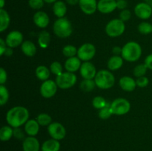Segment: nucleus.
<instances>
[{"instance_id": "obj_32", "label": "nucleus", "mask_w": 152, "mask_h": 151, "mask_svg": "<svg viewBox=\"0 0 152 151\" xmlns=\"http://www.w3.org/2000/svg\"><path fill=\"white\" fill-rule=\"evenodd\" d=\"M137 30L142 35H148L152 33V25L149 22H142L139 24Z\"/></svg>"}, {"instance_id": "obj_10", "label": "nucleus", "mask_w": 152, "mask_h": 151, "mask_svg": "<svg viewBox=\"0 0 152 151\" xmlns=\"http://www.w3.org/2000/svg\"><path fill=\"white\" fill-rule=\"evenodd\" d=\"M57 89L58 86L56 81L48 79L42 83L41 86H40L39 92L42 97L45 98V99H50V98H52L55 96V94L57 92Z\"/></svg>"}, {"instance_id": "obj_34", "label": "nucleus", "mask_w": 152, "mask_h": 151, "mask_svg": "<svg viewBox=\"0 0 152 151\" xmlns=\"http://www.w3.org/2000/svg\"><path fill=\"white\" fill-rule=\"evenodd\" d=\"M113 115L112 110L111 108V104L108 103L105 107L102 109L99 110V113H98V115L101 119H108L109 118L111 115Z\"/></svg>"}, {"instance_id": "obj_28", "label": "nucleus", "mask_w": 152, "mask_h": 151, "mask_svg": "<svg viewBox=\"0 0 152 151\" xmlns=\"http://www.w3.org/2000/svg\"><path fill=\"white\" fill-rule=\"evenodd\" d=\"M13 136V128L10 125L3 126L0 130V139L1 142H7Z\"/></svg>"}, {"instance_id": "obj_16", "label": "nucleus", "mask_w": 152, "mask_h": 151, "mask_svg": "<svg viewBox=\"0 0 152 151\" xmlns=\"http://www.w3.org/2000/svg\"><path fill=\"white\" fill-rule=\"evenodd\" d=\"M40 143L35 136H28L22 142L23 151H39Z\"/></svg>"}, {"instance_id": "obj_8", "label": "nucleus", "mask_w": 152, "mask_h": 151, "mask_svg": "<svg viewBox=\"0 0 152 151\" xmlns=\"http://www.w3.org/2000/svg\"><path fill=\"white\" fill-rule=\"evenodd\" d=\"M96 55V47L91 43H85L78 48L77 57L83 62H90Z\"/></svg>"}, {"instance_id": "obj_6", "label": "nucleus", "mask_w": 152, "mask_h": 151, "mask_svg": "<svg viewBox=\"0 0 152 151\" xmlns=\"http://www.w3.org/2000/svg\"><path fill=\"white\" fill-rule=\"evenodd\" d=\"M77 81V77L74 74V73L68 72V71L63 72L60 75L57 76L55 80L58 87L62 90L71 88L75 85Z\"/></svg>"}, {"instance_id": "obj_52", "label": "nucleus", "mask_w": 152, "mask_h": 151, "mask_svg": "<svg viewBox=\"0 0 152 151\" xmlns=\"http://www.w3.org/2000/svg\"><path fill=\"white\" fill-rule=\"evenodd\" d=\"M116 1H118V0H116Z\"/></svg>"}, {"instance_id": "obj_33", "label": "nucleus", "mask_w": 152, "mask_h": 151, "mask_svg": "<svg viewBox=\"0 0 152 151\" xmlns=\"http://www.w3.org/2000/svg\"><path fill=\"white\" fill-rule=\"evenodd\" d=\"M9 92L4 84H0V105L4 106L9 99Z\"/></svg>"}, {"instance_id": "obj_37", "label": "nucleus", "mask_w": 152, "mask_h": 151, "mask_svg": "<svg viewBox=\"0 0 152 151\" xmlns=\"http://www.w3.org/2000/svg\"><path fill=\"white\" fill-rule=\"evenodd\" d=\"M50 72L53 74H54L55 76H59L61 73H63V68H62V65L59 62L57 61H55V62H52L50 65Z\"/></svg>"}, {"instance_id": "obj_29", "label": "nucleus", "mask_w": 152, "mask_h": 151, "mask_svg": "<svg viewBox=\"0 0 152 151\" xmlns=\"http://www.w3.org/2000/svg\"><path fill=\"white\" fill-rule=\"evenodd\" d=\"M95 87L96 84L94 79H83L80 84V89L86 93L92 91Z\"/></svg>"}, {"instance_id": "obj_48", "label": "nucleus", "mask_w": 152, "mask_h": 151, "mask_svg": "<svg viewBox=\"0 0 152 151\" xmlns=\"http://www.w3.org/2000/svg\"><path fill=\"white\" fill-rule=\"evenodd\" d=\"M65 1H66L67 4H68L69 5L74 6L77 4H79V1H80V0H65Z\"/></svg>"}, {"instance_id": "obj_25", "label": "nucleus", "mask_w": 152, "mask_h": 151, "mask_svg": "<svg viewBox=\"0 0 152 151\" xmlns=\"http://www.w3.org/2000/svg\"><path fill=\"white\" fill-rule=\"evenodd\" d=\"M10 18L7 10L4 8L0 9V32L6 30L10 25Z\"/></svg>"}, {"instance_id": "obj_1", "label": "nucleus", "mask_w": 152, "mask_h": 151, "mask_svg": "<svg viewBox=\"0 0 152 151\" xmlns=\"http://www.w3.org/2000/svg\"><path fill=\"white\" fill-rule=\"evenodd\" d=\"M28 110L23 106H16L10 108L6 114V121L13 128L20 127L29 120Z\"/></svg>"}, {"instance_id": "obj_38", "label": "nucleus", "mask_w": 152, "mask_h": 151, "mask_svg": "<svg viewBox=\"0 0 152 151\" xmlns=\"http://www.w3.org/2000/svg\"><path fill=\"white\" fill-rule=\"evenodd\" d=\"M44 4V0H28V4L30 7L34 10H40L43 7Z\"/></svg>"}, {"instance_id": "obj_30", "label": "nucleus", "mask_w": 152, "mask_h": 151, "mask_svg": "<svg viewBox=\"0 0 152 151\" xmlns=\"http://www.w3.org/2000/svg\"><path fill=\"white\" fill-rule=\"evenodd\" d=\"M36 119L40 126H49L52 123L51 116L48 113L39 114Z\"/></svg>"}, {"instance_id": "obj_17", "label": "nucleus", "mask_w": 152, "mask_h": 151, "mask_svg": "<svg viewBox=\"0 0 152 151\" xmlns=\"http://www.w3.org/2000/svg\"><path fill=\"white\" fill-rule=\"evenodd\" d=\"M96 0H80L79 6L82 11L86 15H92L97 10Z\"/></svg>"}, {"instance_id": "obj_9", "label": "nucleus", "mask_w": 152, "mask_h": 151, "mask_svg": "<svg viewBox=\"0 0 152 151\" xmlns=\"http://www.w3.org/2000/svg\"><path fill=\"white\" fill-rule=\"evenodd\" d=\"M48 133L51 139L60 141L66 136V129L59 122H52L48 126Z\"/></svg>"}, {"instance_id": "obj_22", "label": "nucleus", "mask_w": 152, "mask_h": 151, "mask_svg": "<svg viewBox=\"0 0 152 151\" xmlns=\"http://www.w3.org/2000/svg\"><path fill=\"white\" fill-rule=\"evenodd\" d=\"M123 60L121 56H113L108 59L107 67L111 71H116L120 69L123 65Z\"/></svg>"}, {"instance_id": "obj_26", "label": "nucleus", "mask_w": 152, "mask_h": 151, "mask_svg": "<svg viewBox=\"0 0 152 151\" xmlns=\"http://www.w3.org/2000/svg\"><path fill=\"white\" fill-rule=\"evenodd\" d=\"M37 41L40 47L43 49L47 48L50 42V34L46 30H42L39 34Z\"/></svg>"}, {"instance_id": "obj_46", "label": "nucleus", "mask_w": 152, "mask_h": 151, "mask_svg": "<svg viewBox=\"0 0 152 151\" xmlns=\"http://www.w3.org/2000/svg\"><path fill=\"white\" fill-rule=\"evenodd\" d=\"M112 53L114 56H120L122 54V47L115 46L112 48Z\"/></svg>"}, {"instance_id": "obj_12", "label": "nucleus", "mask_w": 152, "mask_h": 151, "mask_svg": "<svg viewBox=\"0 0 152 151\" xmlns=\"http://www.w3.org/2000/svg\"><path fill=\"white\" fill-rule=\"evenodd\" d=\"M134 13L139 19L146 20L152 16V7L145 2L138 3L134 7Z\"/></svg>"}, {"instance_id": "obj_5", "label": "nucleus", "mask_w": 152, "mask_h": 151, "mask_svg": "<svg viewBox=\"0 0 152 151\" xmlns=\"http://www.w3.org/2000/svg\"><path fill=\"white\" fill-rule=\"evenodd\" d=\"M126 30V25L120 19H114L109 21L105 26V33L107 35L112 38L120 36L123 35Z\"/></svg>"}, {"instance_id": "obj_18", "label": "nucleus", "mask_w": 152, "mask_h": 151, "mask_svg": "<svg viewBox=\"0 0 152 151\" xmlns=\"http://www.w3.org/2000/svg\"><path fill=\"white\" fill-rule=\"evenodd\" d=\"M119 84L122 90L126 92L134 91L137 87L136 80L134 79L132 77L128 76H125L120 78V81H119Z\"/></svg>"}, {"instance_id": "obj_43", "label": "nucleus", "mask_w": 152, "mask_h": 151, "mask_svg": "<svg viewBox=\"0 0 152 151\" xmlns=\"http://www.w3.org/2000/svg\"><path fill=\"white\" fill-rule=\"evenodd\" d=\"M128 2L126 0H118L117 1V7L119 10H125L127 9Z\"/></svg>"}, {"instance_id": "obj_45", "label": "nucleus", "mask_w": 152, "mask_h": 151, "mask_svg": "<svg viewBox=\"0 0 152 151\" xmlns=\"http://www.w3.org/2000/svg\"><path fill=\"white\" fill-rule=\"evenodd\" d=\"M144 64L146 65L148 69L151 70H152V54H150L146 56V58L145 59Z\"/></svg>"}, {"instance_id": "obj_19", "label": "nucleus", "mask_w": 152, "mask_h": 151, "mask_svg": "<svg viewBox=\"0 0 152 151\" xmlns=\"http://www.w3.org/2000/svg\"><path fill=\"white\" fill-rule=\"evenodd\" d=\"M81 65V60L77 56H74V57L68 58L66 59L64 67L68 72L75 73L80 69Z\"/></svg>"}, {"instance_id": "obj_23", "label": "nucleus", "mask_w": 152, "mask_h": 151, "mask_svg": "<svg viewBox=\"0 0 152 151\" xmlns=\"http://www.w3.org/2000/svg\"><path fill=\"white\" fill-rule=\"evenodd\" d=\"M60 143L59 141L56 139H50L45 141L41 147L42 151H59L60 150Z\"/></svg>"}, {"instance_id": "obj_42", "label": "nucleus", "mask_w": 152, "mask_h": 151, "mask_svg": "<svg viewBox=\"0 0 152 151\" xmlns=\"http://www.w3.org/2000/svg\"><path fill=\"white\" fill-rule=\"evenodd\" d=\"M7 74L3 68H0V84H4L7 81Z\"/></svg>"}, {"instance_id": "obj_15", "label": "nucleus", "mask_w": 152, "mask_h": 151, "mask_svg": "<svg viewBox=\"0 0 152 151\" xmlns=\"http://www.w3.org/2000/svg\"><path fill=\"white\" fill-rule=\"evenodd\" d=\"M33 21H34V23L35 24L36 26H37L38 28H45L49 25L50 18H49L48 13H46L45 11L38 10L34 13Z\"/></svg>"}, {"instance_id": "obj_31", "label": "nucleus", "mask_w": 152, "mask_h": 151, "mask_svg": "<svg viewBox=\"0 0 152 151\" xmlns=\"http://www.w3.org/2000/svg\"><path fill=\"white\" fill-rule=\"evenodd\" d=\"M77 51H78V49L75 46L71 45V44H68L62 48V54L67 58L76 56V55H77Z\"/></svg>"}, {"instance_id": "obj_27", "label": "nucleus", "mask_w": 152, "mask_h": 151, "mask_svg": "<svg viewBox=\"0 0 152 151\" xmlns=\"http://www.w3.org/2000/svg\"><path fill=\"white\" fill-rule=\"evenodd\" d=\"M50 68H48L45 65H39L35 71L36 76L41 81H45L48 80L50 75Z\"/></svg>"}, {"instance_id": "obj_53", "label": "nucleus", "mask_w": 152, "mask_h": 151, "mask_svg": "<svg viewBox=\"0 0 152 151\" xmlns=\"http://www.w3.org/2000/svg\"></svg>"}, {"instance_id": "obj_14", "label": "nucleus", "mask_w": 152, "mask_h": 151, "mask_svg": "<svg viewBox=\"0 0 152 151\" xmlns=\"http://www.w3.org/2000/svg\"><path fill=\"white\" fill-rule=\"evenodd\" d=\"M117 8L116 0H99L97 3V10L103 14L112 13Z\"/></svg>"}, {"instance_id": "obj_13", "label": "nucleus", "mask_w": 152, "mask_h": 151, "mask_svg": "<svg viewBox=\"0 0 152 151\" xmlns=\"http://www.w3.org/2000/svg\"><path fill=\"white\" fill-rule=\"evenodd\" d=\"M80 73L83 79H94L97 72L91 62H84L80 67Z\"/></svg>"}, {"instance_id": "obj_36", "label": "nucleus", "mask_w": 152, "mask_h": 151, "mask_svg": "<svg viewBox=\"0 0 152 151\" xmlns=\"http://www.w3.org/2000/svg\"><path fill=\"white\" fill-rule=\"evenodd\" d=\"M147 70H148V68H147L146 65L145 64H140V65H138L134 68L133 73L134 75V76H136L137 78L141 76H144L146 74Z\"/></svg>"}, {"instance_id": "obj_49", "label": "nucleus", "mask_w": 152, "mask_h": 151, "mask_svg": "<svg viewBox=\"0 0 152 151\" xmlns=\"http://www.w3.org/2000/svg\"><path fill=\"white\" fill-rule=\"evenodd\" d=\"M5 4V0H0V9L4 8Z\"/></svg>"}, {"instance_id": "obj_41", "label": "nucleus", "mask_w": 152, "mask_h": 151, "mask_svg": "<svg viewBox=\"0 0 152 151\" xmlns=\"http://www.w3.org/2000/svg\"><path fill=\"white\" fill-rule=\"evenodd\" d=\"M13 136L19 140H24L25 139V133L20 127L13 128Z\"/></svg>"}, {"instance_id": "obj_21", "label": "nucleus", "mask_w": 152, "mask_h": 151, "mask_svg": "<svg viewBox=\"0 0 152 151\" xmlns=\"http://www.w3.org/2000/svg\"><path fill=\"white\" fill-rule=\"evenodd\" d=\"M21 50L22 53L28 57H33L37 53V47L33 41L30 40L24 41L21 45Z\"/></svg>"}, {"instance_id": "obj_51", "label": "nucleus", "mask_w": 152, "mask_h": 151, "mask_svg": "<svg viewBox=\"0 0 152 151\" xmlns=\"http://www.w3.org/2000/svg\"><path fill=\"white\" fill-rule=\"evenodd\" d=\"M145 2L147 3L148 4H149V5L152 7V0H145Z\"/></svg>"}, {"instance_id": "obj_2", "label": "nucleus", "mask_w": 152, "mask_h": 151, "mask_svg": "<svg viewBox=\"0 0 152 151\" xmlns=\"http://www.w3.org/2000/svg\"><path fill=\"white\" fill-rule=\"evenodd\" d=\"M142 47L136 41H129L122 47L121 56L124 60L134 62L139 60L142 56Z\"/></svg>"}, {"instance_id": "obj_7", "label": "nucleus", "mask_w": 152, "mask_h": 151, "mask_svg": "<svg viewBox=\"0 0 152 151\" xmlns=\"http://www.w3.org/2000/svg\"><path fill=\"white\" fill-rule=\"evenodd\" d=\"M111 108L114 115H126L130 111L131 103L124 98H117L111 103Z\"/></svg>"}, {"instance_id": "obj_20", "label": "nucleus", "mask_w": 152, "mask_h": 151, "mask_svg": "<svg viewBox=\"0 0 152 151\" xmlns=\"http://www.w3.org/2000/svg\"><path fill=\"white\" fill-rule=\"evenodd\" d=\"M39 126L37 119H29L25 124L24 130L28 136H36L39 131Z\"/></svg>"}, {"instance_id": "obj_47", "label": "nucleus", "mask_w": 152, "mask_h": 151, "mask_svg": "<svg viewBox=\"0 0 152 151\" xmlns=\"http://www.w3.org/2000/svg\"><path fill=\"white\" fill-rule=\"evenodd\" d=\"M6 56H10L13 55V48H11V47H7V49L5 50V51H4V54Z\"/></svg>"}, {"instance_id": "obj_39", "label": "nucleus", "mask_w": 152, "mask_h": 151, "mask_svg": "<svg viewBox=\"0 0 152 151\" xmlns=\"http://www.w3.org/2000/svg\"><path fill=\"white\" fill-rule=\"evenodd\" d=\"M136 83L137 86H138L139 87H145L149 84V79L146 76H144L138 77L136 79Z\"/></svg>"}, {"instance_id": "obj_40", "label": "nucleus", "mask_w": 152, "mask_h": 151, "mask_svg": "<svg viewBox=\"0 0 152 151\" xmlns=\"http://www.w3.org/2000/svg\"><path fill=\"white\" fill-rule=\"evenodd\" d=\"M132 17V13L129 9H125L121 10L120 13V19H121L123 22H127Z\"/></svg>"}, {"instance_id": "obj_11", "label": "nucleus", "mask_w": 152, "mask_h": 151, "mask_svg": "<svg viewBox=\"0 0 152 151\" xmlns=\"http://www.w3.org/2000/svg\"><path fill=\"white\" fill-rule=\"evenodd\" d=\"M23 35L20 31L13 30L10 31L7 35L5 38L6 44L7 47L15 48L19 45H22L24 41Z\"/></svg>"}, {"instance_id": "obj_24", "label": "nucleus", "mask_w": 152, "mask_h": 151, "mask_svg": "<svg viewBox=\"0 0 152 151\" xmlns=\"http://www.w3.org/2000/svg\"><path fill=\"white\" fill-rule=\"evenodd\" d=\"M53 12L57 18L65 17L67 13L66 4L63 1L58 0L56 2L53 3Z\"/></svg>"}, {"instance_id": "obj_35", "label": "nucleus", "mask_w": 152, "mask_h": 151, "mask_svg": "<svg viewBox=\"0 0 152 151\" xmlns=\"http://www.w3.org/2000/svg\"><path fill=\"white\" fill-rule=\"evenodd\" d=\"M107 104H108V102L102 96H96V97L94 98L93 101H92L93 107L98 110H101L103 107H105L107 105Z\"/></svg>"}, {"instance_id": "obj_44", "label": "nucleus", "mask_w": 152, "mask_h": 151, "mask_svg": "<svg viewBox=\"0 0 152 151\" xmlns=\"http://www.w3.org/2000/svg\"><path fill=\"white\" fill-rule=\"evenodd\" d=\"M7 45L6 44L5 40H4L3 38H0V56H4V51L7 49Z\"/></svg>"}, {"instance_id": "obj_3", "label": "nucleus", "mask_w": 152, "mask_h": 151, "mask_svg": "<svg viewBox=\"0 0 152 151\" xmlns=\"http://www.w3.org/2000/svg\"><path fill=\"white\" fill-rule=\"evenodd\" d=\"M96 86L102 90H108L111 88L115 84V77L111 70H101L96 73L94 78Z\"/></svg>"}, {"instance_id": "obj_50", "label": "nucleus", "mask_w": 152, "mask_h": 151, "mask_svg": "<svg viewBox=\"0 0 152 151\" xmlns=\"http://www.w3.org/2000/svg\"><path fill=\"white\" fill-rule=\"evenodd\" d=\"M58 0H44V1L45 3H48V4H52V3L56 2Z\"/></svg>"}, {"instance_id": "obj_4", "label": "nucleus", "mask_w": 152, "mask_h": 151, "mask_svg": "<svg viewBox=\"0 0 152 151\" xmlns=\"http://www.w3.org/2000/svg\"><path fill=\"white\" fill-rule=\"evenodd\" d=\"M53 31L55 35L59 38H68L73 32L71 22L65 17L58 18L53 23Z\"/></svg>"}]
</instances>
